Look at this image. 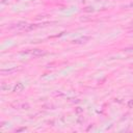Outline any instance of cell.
<instances>
[{"label": "cell", "instance_id": "cell-1", "mask_svg": "<svg viewBox=\"0 0 133 133\" xmlns=\"http://www.w3.org/2000/svg\"><path fill=\"white\" fill-rule=\"evenodd\" d=\"M44 54H46V52L43 51V50H40V49H36V50L32 51L33 56H41V55H44Z\"/></svg>", "mask_w": 133, "mask_h": 133}, {"label": "cell", "instance_id": "cell-2", "mask_svg": "<svg viewBox=\"0 0 133 133\" xmlns=\"http://www.w3.org/2000/svg\"><path fill=\"white\" fill-rule=\"evenodd\" d=\"M23 88H24L23 84H22V83H17V85L14 88V92H22V91H23Z\"/></svg>", "mask_w": 133, "mask_h": 133}, {"label": "cell", "instance_id": "cell-3", "mask_svg": "<svg viewBox=\"0 0 133 133\" xmlns=\"http://www.w3.org/2000/svg\"><path fill=\"white\" fill-rule=\"evenodd\" d=\"M130 5H131V6H133V2H132V3H131V4H130Z\"/></svg>", "mask_w": 133, "mask_h": 133}]
</instances>
